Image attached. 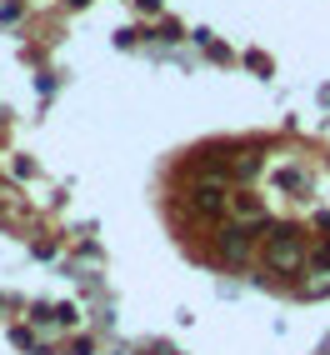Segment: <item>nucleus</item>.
I'll return each instance as SVG.
<instances>
[{"label": "nucleus", "instance_id": "3", "mask_svg": "<svg viewBox=\"0 0 330 355\" xmlns=\"http://www.w3.org/2000/svg\"><path fill=\"white\" fill-rule=\"evenodd\" d=\"M250 241H255V230H250V225H225V230H220V241H216V255L225 260V266H241V260L250 255Z\"/></svg>", "mask_w": 330, "mask_h": 355}, {"label": "nucleus", "instance_id": "1", "mask_svg": "<svg viewBox=\"0 0 330 355\" xmlns=\"http://www.w3.org/2000/svg\"><path fill=\"white\" fill-rule=\"evenodd\" d=\"M305 241H300V230L295 225H270V241H266V266L280 270V275H290L305 266Z\"/></svg>", "mask_w": 330, "mask_h": 355}, {"label": "nucleus", "instance_id": "2", "mask_svg": "<svg viewBox=\"0 0 330 355\" xmlns=\"http://www.w3.org/2000/svg\"><path fill=\"white\" fill-rule=\"evenodd\" d=\"M225 205H230V196H225L220 180H196V185H191V210H196V216H210V220H216V216H225Z\"/></svg>", "mask_w": 330, "mask_h": 355}]
</instances>
